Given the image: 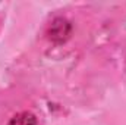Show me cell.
I'll list each match as a JSON object with an SVG mask.
<instances>
[{
	"mask_svg": "<svg viewBox=\"0 0 126 125\" xmlns=\"http://www.w3.org/2000/svg\"><path fill=\"white\" fill-rule=\"evenodd\" d=\"M47 35L51 41L63 43L70 35V24L64 18H56L50 22V25L47 28Z\"/></svg>",
	"mask_w": 126,
	"mask_h": 125,
	"instance_id": "6da1fadb",
	"label": "cell"
},
{
	"mask_svg": "<svg viewBox=\"0 0 126 125\" xmlns=\"http://www.w3.org/2000/svg\"><path fill=\"white\" fill-rule=\"evenodd\" d=\"M9 125H37V118L30 112H21L10 119Z\"/></svg>",
	"mask_w": 126,
	"mask_h": 125,
	"instance_id": "7a4b0ae2",
	"label": "cell"
}]
</instances>
